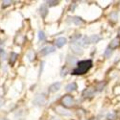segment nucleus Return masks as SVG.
<instances>
[{
    "mask_svg": "<svg viewBox=\"0 0 120 120\" xmlns=\"http://www.w3.org/2000/svg\"><path fill=\"white\" fill-rule=\"evenodd\" d=\"M56 51V48L54 46H51V45H48V46H45L43 47L41 50V52H39V54H41V56H47L49 54H52Z\"/></svg>",
    "mask_w": 120,
    "mask_h": 120,
    "instance_id": "39448f33",
    "label": "nucleus"
},
{
    "mask_svg": "<svg viewBox=\"0 0 120 120\" xmlns=\"http://www.w3.org/2000/svg\"><path fill=\"white\" fill-rule=\"evenodd\" d=\"M38 41H45V38H46V36H45V33L43 31H38Z\"/></svg>",
    "mask_w": 120,
    "mask_h": 120,
    "instance_id": "aec40b11",
    "label": "nucleus"
},
{
    "mask_svg": "<svg viewBox=\"0 0 120 120\" xmlns=\"http://www.w3.org/2000/svg\"><path fill=\"white\" fill-rule=\"evenodd\" d=\"M2 106H3V100L1 97H0V107H2Z\"/></svg>",
    "mask_w": 120,
    "mask_h": 120,
    "instance_id": "c85d7f7f",
    "label": "nucleus"
},
{
    "mask_svg": "<svg viewBox=\"0 0 120 120\" xmlns=\"http://www.w3.org/2000/svg\"><path fill=\"white\" fill-rule=\"evenodd\" d=\"M2 53H3V50H2L1 47H0V54H2Z\"/></svg>",
    "mask_w": 120,
    "mask_h": 120,
    "instance_id": "c756f323",
    "label": "nucleus"
},
{
    "mask_svg": "<svg viewBox=\"0 0 120 120\" xmlns=\"http://www.w3.org/2000/svg\"><path fill=\"white\" fill-rule=\"evenodd\" d=\"M66 43H67V39L65 38H59L56 39V41H55V44L58 48H62Z\"/></svg>",
    "mask_w": 120,
    "mask_h": 120,
    "instance_id": "6e6552de",
    "label": "nucleus"
},
{
    "mask_svg": "<svg viewBox=\"0 0 120 120\" xmlns=\"http://www.w3.org/2000/svg\"><path fill=\"white\" fill-rule=\"evenodd\" d=\"M77 44L80 46V47H86L89 45V41H88V38L87 37H82L81 39H79L77 41Z\"/></svg>",
    "mask_w": 120,
    "mask_h": 120,
    "instance_id": "0eeeda50",
    "label": "nucleus"
},
{
    "mask_svg": "<svg viewBox=\"0 0 120 120\" xmlns=\"http://www.w3.org/2000/svg\"><path fill=\"white\" fill-rule=\"evenodd\" d=\"M118 17H119V15H118V13L117 12H112V13H111V15H109V18L112 19V21H117V19H118Z\"/></svg>",
    "mask_w": 120,
    "mask_h": 120,
    "instance_id": "6ab92c4d",
    "label": "nucleus"
},
{
    "mask_svg": "<svg viewBox=\"0 0 120 120\" xmlns=\"http://www.w3.org/2000/svg\"><path fill=\"white\" fill-rule=\"evenodd\" d=\"M107 119L108 120H115L116 119V113L113 112H111L107 114Z\"/></svg>",
    "mask_w": 120,
    "mask_h": 120,
    "instance_id": "412c9836",
    "label": "nucleus"
},
{
    "mask_svg": "<svg viewBox=\"0 0 120 120\" xmlns=\"http://www.w3.org/2000/svg\"><path fill=\"white\" fill-rule=\"evenodd\" d=\"M56 112H58V113H60V114H62V115H64V116H71V115H72V113L69 112V111L64 109L61 108V107H58V108L56 109Z\"/></svg>",
    "mask_w": 120,
    "mask_h": 120,
    "instance_id": "9d476101",
    "label": "nucleus"
},
{
    "mask_svg": "<svg viewBox=\"0 0 120 120\" xmlns=\"http://www.w3.org/2000/svg\"><path fill=\"white\" fill-rule=\"evenodd\" d=\"M17 58H18V54L15 53V52H12L11 54H10V64H11V65L15 64V63L16 62Z\"/></svg>",
    "mask_w": 120,
    "mask_h": 120,
    "instance_id": "dca6fc26",
    "label": "nucleus"
},
{
    "mask_svg": "<svg viewBox=\"0 0 120 120\" xmlns=\"http://www.w3.org/2000/svg\"><path fill=\"white\" fill-rule=\"evenodd\" d=\"M75 8H76V4H75V3H73V5H71V7H70V10L73 12L74 10H75Z\"/></svg>",
    "mask_w": 120,
    "mask_h": 120,
    "instance_id": "cd10ccee",
    "label": "nucleus"
},
{
    "mask_svg": "<svg viewBox=\"0 0 120 120\" xmlns=\"http://www.w3.org/2000/svg\"><path fill=\"white\" fill-rule=\"evenodd\" d=\"M112 51L113 50H112L111 48H107L106 50H105V52H104V56L106 57V58H111V56L112 55Z\"/></svg>",
    "mask_w": 120,
    "mask_h": 120,
    "instance_id": "4be33fe9",
    "label": "nucleus"
},
{
    "mask_svg": "<svg viewBox=\"0 0 120 120\" xmlns=\"http://www.w3.org/2000/svg\"><path fill=\"white\" fill-rule=\"evenodd\" d=\"M47 102L46 96L44 94H37L35 96V98L33 99V105L37 106V107H41L44 106Z\"/></svg>",
    "mask_w": 120,
    "mask_h": 120,
    "instance_id": "f03ea898",
    "label": "nucleus"
},
{
    "mask_svg": "<svg viewBox=\"0 0 120 120\" xmlns=\"http://www.w3.org/2000/svg\"><path fill=\"white\" fill-rule=\"evenodd\" d=\"M118 33H119V35H120V28H119V30H118Z\"/></svg>",
    "mask_w": 120,
    "mask_h": 120,
    "instance_id": "2f4dec72",
    "label": "nucleus"
},
{
    "mask_svg": "<svg viewBox=\"0 0 120 120\" xmlns=\"http://www.w3.org/2000/svg\"><path fill=\"white\" fill-rule=\"evenodd\" d=\"M102 39V38L100 37L99 35H91L90 37H88V41H89V43H97L99 42Z\"/></svg>",
    "mask_w": 120,
    "mask_h": 120,
    "instance_id": "9b49d317",
    "label": "nucleus"
},
{
    "mask_svg": "<svg viewBox=\"0 0 120 120\" xmlns=\"http://www.w3.org/2000/svg\"><path fill=\"white\" fill-rule=\"evenodd\" d=\"M46 4L49 7H54V6H57L59 4V2L58 1H54V0H50V1H47L46 2Z\"/></svg>",
    "mask_w": 120,
    "mask_h": 120,
    "instance_id": "5701e85b",
    "label": "nucleus"
},
{
    "mask_svg": "<svg viewBox=\"0 0 120 120\" xmlns=\"http://www.w3.org/2000/svg\"><path fill=\"white\" fill-rule=\"evenodd\" d=\"M12 1H3V3H2V7L3 8H6V7H8V6H11L12 5Z\"/></svg>",
    "mask_w": 120,
    "mask_h": 120,
    "instance_id": "a878e982",
    "label": "nucleus"
},
{
    "mask_svg": "<svg viewBox=\"0 0 120 120\" xmlns=\"http://www.w3.org/2000/svg\"><path fill=\"white\" fill-rule=\"evenodd\" d=\"M92 120H98L97 118H92Z\"/></svg>",
    "mask_w": 120,
    "mask_h": 120,
    "instance_id": "7c9ffc66",
    "label": "nucleus"
},
{
    "mask_svg": "<svg viewBox=\"0 0 120 120\" xmlns=\"http://www.w3.org/2000/svg\"><path fill=\"white\" fill-rule=\"evenodd\" d=\"M92 67V61L91 60H83L77 63V67L71 71L72 75H84L87 71L90 70Z\"/></svg>",
    "mask_w": 120,
    "mask_h": 120,
    "instance_id": "f257e3e1",
    "label": "nucleus"
},
{
    "mask_svg": "<svg viewBox=\"0 0 120 120\" xmlns=\"http://www.w3.org/2000/svg\"><path fill=\"white\" fill-rule=\"evenodd\" d=\"M61 86H62V84L60 82H56L54 84H52L51 86H49L48 87V92L49 93H55L57 91H59L61 89Z\"/></svg>",
    "mask_w": 120,
    "mask_h": 120,
    "instance_id": "423d86ee",
    "label": "nucleus"
},
{
    "mask_svg": "<svg viewBox=\"0 0 120 120\" xmlns=\"http://www.w3.org/2000/svg\"><path fill=\"white\" fill-rule=\"evenodd\" d=\"M70 50H71V52L77 56H82L84 54V50L83 48H81L78 44L76 43H71L70 44Z\"/></svg>",
    "mask_w": 120,
    "mask_h": 120,
    "instance_id": "20e7f679",
    "label": "nucleus"
},
{
    "mask_svg": "<svg viewBox=\"0 0 120 120\" xmlns=\"http://www.w3.org/2000/svg\"><path fill=\"white\" fill-rule=\"evenodd\" d=\"M3 120H9V119H3Z\"/></svg>",
    "mask_w": 120,
    "mask_h": 120,
    "instance_id": "473e14b6",
    "label": "nucleus"
},
{
    "mask_svg": "<svg viewBox=\"0 0 120 120\" xmlns=\"http://www.w3.org/2000/svg\"><path fill=\"white\" fill-rule=\"evenodd\" d=\"M67 73H68V69H67L66 67H64V68L62 69V71H61V76H62V77H65V76L67 75Z\"/></svg>",
    "mask_w": 120,
    "mask_h": 120,
    "instance_id": "b1692460",
    "label": "nucleus"
},
{
    "mask_svg": "<svg viewBox=\"0 0 120 120\" xmlns=\"http://www.w3.org/2000/svg\"><path fill=\"white\" fill-rule=\"evenodd\" d=\"M105 83L103 84V83H100V84H98V86H96V88L98 89V90H103V89H104V86H105Z\"/></svg>",
    "mask_w": 120,
    "mask_h": 120,
    "instance_id": "393cba45",
    "label": "nucleus"
},
{
    "mask_svg": "<svg viewBox=\"0 0 120 120\" xmlns=\"http://www.w3.org/2000/svg\"><path fill=\"white\" fill-rule=\"evenodd\" d=\"M27 58L29 60V62H33L35 58H36V54L34 52V50H29L28 53H27Z\"/></svg>",
    "mask_w": 120,
    "mask_h": 120,
    "instance_id": "f3484780",
    "label": "nucleus"
},
{
    "mask_svg": "<svg viewBox=\"0 0 120 120\" xmlns=\"http://www.w3.org/2000/svg\"><path fill=\"white\" fill-rule=\"evenodd\" d=\"M81 38H82V35H81V34H76V35H74V36L71 38V43L77 42L79 39H81Z\"/></svg>",
    "mask_w": 120,
    "mask_h": 120,
    "instance_id": "a211bd4d",
    "label": "nucleus"
},
{
    "mask_svg": "<svg viewBox=\"0 0 120 120\" xmlns=\"http://www.w3.org/2000/svg\"><path fill=\"white\" fill-rule=\"evenodd\" d=\"M39 14H41V17H43V18L47 15V14H48V10H47V7H46L45 4H41V7H39Z\"/></svg>",
    "mask_w": 120,
    "mask_h": 120,
    "instance_id": "2eb2a0df",
    "label": "nucleus"
},
{
    "mask_svg": "<svg viewBox=\"0 0 120 120\" xmlns=\"http://www.w3.org/2000/svg\"><path fill=\"white\" fill-rule=\"evenodd\" d=\"M119 45H120V39L118 38H113V39H112V41H111L109 45V48H111L112 50H113V49L118 48Z\"/></svg>",
    "mask_w": 120,
    "mask_h": 120,
    "instance_id": "1a4fd4ad",
    "label": "nucleus"
},
{
    "mask_svg": "<svg viewBox=\"0 0 120 120\" xmlns=\"http://www.w3.org/2000/svg\"><path fill=\"white\" fill-rule=\"evenodd\" d=\"M72 22L76 25V26H82L85 24V20L82 18V17H80V16H74L72 18Z\"/></svg>",
    "mask_w": 120,
    "mask_h": 120,
    "instance_id": "f8f14e48",
    "label": "nucleus"
},
{
    "mask_svg": "<svg viewBox=\"0 0 120 120\" xmlns=\"http://www.w3.org/2000/svg\"><path fill=\"white\" fill-rule=\"evenodd\" d=\"M62 104L63 106L69 108V107H72L74 105V98L71 95H64L62 99Z\"/></svg>",
    "mask_w": 120,
    "mask_h": 120,
    "instance_id": "7ed1b4c3",
    "label": "nucleus"
},
{
    "mask_svg": "<svg viewBox=\"0 0 120 120\" xmlns=\"http://www.w3.org/2000/svg\"><path fill=\"white\" fill-rule=\"evenodd\" d=\"M49 120H61V119H59L57 116H50V119Z\"/></svg>",
    "mask_w": 120,
    "mask_h": 120,
    "instance_id": "bb28decb",
    "label": "nucleus"
},
{
    "mask_svg": "<svg viewBox=\"0 0 120 120\" xmlns=\"http://www.w3.org/2000/svg\"><path fill=\"white\" fill-rule=\"evenodd\" d=\"M77 88H78V86H77L76 83H70L65 86V90L67 92H73V91L77 90Z\"/></svg>",
    "mask_w": 120,
    "mask_h": 120,
    "instance_id": "ddd939ff",
    "label": "nucleus"
},
{
    "mask_svg": "<svg viewBox=\"0 0 120 120\" xmlns=\"http://www.w3.org/2000/svg\"><path fill=\"white\" fill-rule=\"evenodd\" d=\"M94 95V89L92 87L86 88L83 91V96L84 97H92Z\"/></svg>",
    "mask_w": 120,
    "mask_h": 120,
    "instance_id": "4468645a",
    "label": "nucleus"
}]
</instances>
